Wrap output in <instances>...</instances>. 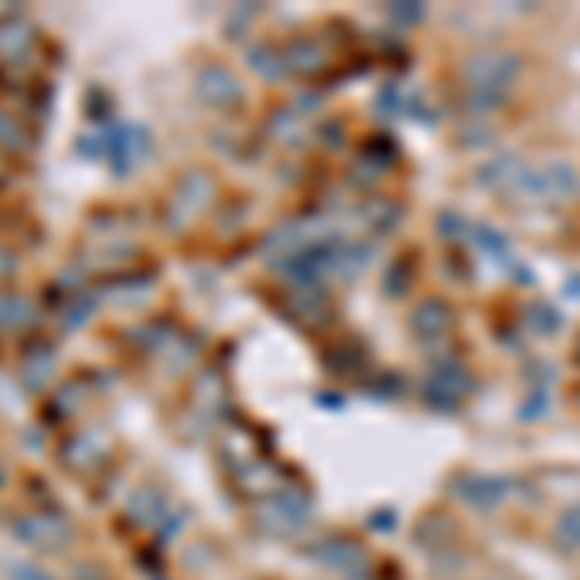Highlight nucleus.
<instances>
[{
    "label": "nucleus",
    "mask_w": 580,
    "mask_h": 580,
    "mask_svg": "<svg viewBox=\"0 0 580 580\" xmlns=\"http://www.w3.org/2000/svg\"><path fill=\"white\" fill-rule=\"evenodd\" d=\"M491 124H465V128L457 132V144L460 147H488L491 144Z\"/></svg>",
    "instance_id": "obj_22"
},
{
    "label": "nucleus",
    "mask_w": 580,
    "mask_h": 580,
    "mask_svg": "<svg viewBox=\"0 0 580 580\" xmlns=\"http://www.w3.org/2000/svg\"><path fill=\"white\" fill-rule=\"evenodd\" d=\"M453 496H457L465 507H473V511L488 515V511H499V507L511 499V480H507V476L465 473L453 480Z\"/></svg>",
    "instance_id": "obj_2"
},
{
    "label": "nucleus",
    "mask_w": 580,
    "mask_h": 580,
    "mask_svg": "<svg viewBox=\"0 0 580 580\" xmlns=\"http://www.w3.org/2000/svg\"><path fill=\"white\" fill-rule=\"evenodd\" d=\"M504 105H511V97L499 90H468L465 97H460V108H465V113H476V116H488Z\"/></svg>",
    "instance_id": "obj_16"
},
{
    "label": "nucleus",
    "mask_w": 580,
    "mask_h": 580,
    "mask_svg": "<svg viewBox=\"0 0 580 580\" xmlns=\"http://www.w3.org/2000/svg\"><path fill=\"white\" fill-rule=\"evenodd\" d=\"M15 538L35 550H66L74 542V530L62 515H51V511H39V515H23L15 522Z\"/></svg>",
    "instance_id": "obj_4"
},
{
    "label": "nucleus",
    "mask_w": 580,
    "mask_h": 580,
    "mask_svg": "<svg viewBox=\"0 0 580 580\" xmlns=\"http://www.w3.org/2000/svg\"><path fill=\"white\" fill-rule=\"evenodd\" d=\"M128 515L139 527H155V522L163 519V499L155 496V491H136V496L128 499Z\"/></svg>",
    "instance_id": "obj_17"
},
{
    "label": "nucleus",
    "mask_w": 580,
    "mask_h": 580,
    "mask_svg": "<svg viewBox=\"0 0 580 580\" xmlns=\"http://www.w3.org/2000/svg\"><path fill=\"white\" fill-rule=\"evenodd\" d=\"M0 484H4V473H0Z\"/></svg>",
    "instance_id": "obj_28"
},
{
    "label": "nucleus",
    "mask_w": 580,
    "mask_h": 580,
    "mask_svg": "<svg viewBox=\"0 0 580 580\" xmlns=\"http://www.w3.org/2000/svg\"><path fill=\"white\" fill-rule=\"evenodd\" d=\"M453 522H449V515H442V511H429L426 519L418 522V535H414V546L418 550H426V553H442L445 546H453Z\"/></svg>",
    "instance_id": "obj_11"
},
{
    "label": "nucleus",
    "mask_w": 580,
    "mask_h": 580,
    "mask_svg": "<svg viewBox=\"0 0 580 580\" xmlns=\"http://www.w3.org/2000/svg\"><path fill=\"white\" fill-rule=\"evenodd\" d=\"M476 237H480V245H484V248H491V256H496V260H507V252H511V245H507V240L499 237L496 229H476Z\"/></svg>",
    "instance_id": "obj_24"
},
{
    "label": "nucleus",
    "mask_w": 580,
    "mask_h": 580,
    "mask_svg": "<svg viewBox=\"0 0 580 580\" xmlns=\"http://www.w3.org/2000/svg\"><path fill=\"white\" fill-rule=\"evenodd\" d=\"M209 194H214V178L206 175V170H190V175L183 178V183L175 186V209L183 206V214H198L201 206L209 201Z\"/></svg>",
    "instance_id": "obj_10"
},
{
    "label": "nucleus",
    "mask_w": 580,
    "mask_h": 580,
    "mask_svg": "<svg viewBox=\"0 0 580 580\" xmlns=\"http://www.w3.org/2000/svg\"><path fill=\"white\" fill-rule=\"evenodd\" d=\"M542 190H546V201H569L580 190L577 170L569 167V163H550V167H542Z\"/></svg>",
    "instance_id": "obj_12"
},
{
    "label": "nucleus",
    "mask_w": 580,
    "mask_h": 580,
    "mask_svg": "<svg viewBox=\"0 0 580 580\" xmlns=\"http://www.w3.org/2000/svg\"><path fill=\"white\" fill-rule=\"evenodd\" d=\"M519 74H522V62H519V54H511V51H480V54H473V59H465V66H460V82H465L468 90L507 93V85H511Z\"/></svg>",
    "instance_id": "obj_1"
},
{
    "label": "nucleus",
    "mask_w": 580,
    "mask_h": 580,
    "mask_svg": "<svg viewBox=\"0 0 580 580\" xmlns=\"http://www.w3.org/2000/svg\"><path fill=\"white\" fill-rule=\"evenodd\" d=\"M310 558L325 569H336V573H360L367 561V550L352 535H325L321 542L310 546Z\"/></svg>",
    "instance_id": "obj_5"
},
{
    "label": "nucleus",
    "mask_w": 580,
    "mask_h": 580,
    "mask_svg": "<svg viewBox=\"0 0 580 580\" xmlns=\"http://www.w3.org/2000/svg\"><path fill=\"white\" fill-rule=\"evenodd\" d=\"M283 54H287V70H290V74H321V70L329 66L325 43H321V39H313V35L290 39V43L283 46Z\"/></svg>",
    "instance_id": "obj_8"
},
{
    "label": "nucleus",
    "mask_w": 580,
    "mask_h": 580,
    "mask_svg": "<svg viewBox=\"0 0 580 580\" xmlns=\"http://www.w3.org/2000/svg\"><path fill=\"white\" fill-rule=\"evenodd\" d=\"M194 90H198V97L206 101L209 108L245 105V85H240V77L232 74L229 66H221V62H206V66L194 74Z\"/></svg>",
    "instance_id": "obj_3"
},
{
    "label": "nucleus",
    "mask_w": 580,
    "mask_h": 580,
    "mask_svg": "<svg viewBox=\"0 0 580 580\" xmlns=\"http://www.w3.org/2000/svg\"><path fill=\"white\" fill-rule=\"evenodd\" d=\"M77 152H82L85 159H97V155L105 152V136H101V132H90V136L77 139Z\"/></svg>",
    "instance_id": "obj_25"
},
{
    "label": "nucleus",
    "mask_w": 580,
    "mask_h": 580,
    "mask_svg": "<svg viewBox=\"0 0 580 580\" xmlns=\"http://www.w3.org/2000/svg\"><path fill=\"white\" fill-rule=\"evenodd\" d=\"M522 163L515 159V155H496V159H488L480 170H476V178H480L484 186H491V190H499V186H511L515 178H519Z\"/></svg>",
    "instance_id": "obj_15"
},
{
    "label": "nucleus",
    "mask_w": 580,
    "mask_h": 580,
    "mask_svg": "<svg viewBox=\"0 0 580 580\" xmlns=\"http://www.w3.org/2000/svg\"><path fill=\"white\" fill-rule=\"evenodd\" d=\"M0 147H8V152L23 147V124L12 113H4V108H0Z\"/></svg>",
    "instance_id": "obj_20"
},
{
    "label": "nucleus",
    "mask_w": 580,
    "mask_h": 580,
    "mask_svg": "<svg viewBox=\"0 0 580 580\" xmlns=\"http://www.w3.org/2000/svg\"><path fill=\"white\" fill-rule=\"evenodd\" d=\"M453 325H457V318H453V305L445 302V298H426V302H418L411 313V333L426 344L445 341V336L453 333Z\"/></svg>",
    "instance_id": "obj_6"
},
{
    "label": "nucleus",
    "mask_w": 580,
    "mask_h": 580,
    "mask_svg": "<svg viewBox=\"0 0 580 580\" xmlns=\"http://www.w3.org/2000/svg\"><path fill=\"white\" fill-rule=\"evenodd\" d=\"M31 318V305L15 294H0V329H15Z\"/></svg>",
    "instance_id": "obj_18"
},
{
    "label": "nucleus",
    "mask_w": 580,
    "mask_h": 580,
    "mask_svg": "<svg viewBox=\"0 0 580 580\" xmlns=\"http://www.w3.org/2000/svg\"><path fill=\"white\" fill-rule=\"evenodd\" d=\"M294 128H302V113H298V108H276V113L268 116V132L276 139H290Z\"/></svg>",
    "instance_id": "obj_19"
},
{
    "label": "nucleus",
    "mask_w": 580,
    "mask_h": 580,
    "mask_svg": "<svg viewBox=\"0 0 580 580\" xmlns=\"http://www.w3.org/2000/svg\"><path fill=\"white\" fill-rule=\"evenodd\" d=\"M550 538H553V546H558L561 553H580V504L566 507V511L558 515Z\"/></svg>",
    "instance_id": "obj_14"
},
{
    "label": "nucleus",
    "mask_w": 580,
    "mask_h": 580,
    "mask_svg": "<svg viewBox=\"0 0 580 580\" xmlns=\"http://www.w3.org/2000/svg\"><path fill=\"white\" fill-rule=\"evenodd\" d=\"M85 113H90V121H105L108 113V97L101 90H90V101H85Z\"/></svg>",
    "instance_id": "obj_26"
},
{
    "label": "nucleus",
    "mask_w": 580,
    "mask_h": 580,
    "mask_svg": "<svg viewBox=\"0 0 580 580\" xmlns=\"http://www.w3.org/2000/svg\"><path fill=\"white\" fill-rule=\"evenodd\" d=\"M527 321L538 329V333H558L561 329V313L553 310V305H535V310L527 313Z\"/></svg>",
    "instance_id": "obj_21"
},
{
    "label": "nucleus",
    "mask_w": 580,
    "mask_h": 580,
    "mask_svg": "<svg viewBox=\"0 0 580 580\" xmlns=\"http://www.w3.org/2000/svg\"><path fill=\"white\" fill-rule=\"evenodd\" d=\"M35 31L15 15V20H4L0 23V70H23V59L31 54L35 46Z\"/></svg>",
    "instance_id": "obj_7"
},
{
    "label": "nucleus",
    "mask_w": 580,
    "mask_h": 580,
    "mask_svg": "<svg viewBox=\"0 0 580 580\" xmlns=\"http://www.w3.org/2000/svg\"><path fill=\"white\" fill-rule=\"evenodd\" d=\"M62 313H66V318H62V325H66V329H77V325H82V321H90V313H93V298H77V302H70Z\"/></svg>",
    "instance_id": "obj_23"
},
{
    "label": "nucleus",
    "mask_w": 580,
    "mask_h": 580,
    "mask_svg": "<svg viewBox=\"0 0 580 580\" xmlns=\"http://www.w3.org/2000/svg\"><path fill=\"white\" fill-rule=\"evenodd\" d=\"M391 20H398V23H414V20H422V8H391Z\"/></svg>",
    "instance_id": "obj_27"
},
{
    "label": "nucleus",
    "mask_w": 580,
    "mask_h": 580,
    "mask_svg": "<svg viewBox=\"0 0 580 580\" xmlns=\"http://www.w3.org/2000/svg\"><path fill=\"white\" fill-rule=\"evenodd\" d=\"M248 66L256 70L260 77H268V82H279V77H287V54L283 46H271V43H260L248 51Z\"/></svg>",
    "instance_id": "obj_13"
},
{
    "label": "nucleus",
    "mask_w": 580,
    "mask_h": 580,
    "mask_svg": "<svg viewBox=\"0 0 580 580\" xmlns=\"http://www.w3.org/2000/svg\"><path fill=\"white\" fill-rule=\"evenodd\" d=\"M54 375V349L46 341H35L23 349V383L28 391H43Z\"/></svg>",
    "instance_id": "obj_9"
}]
</instances>
